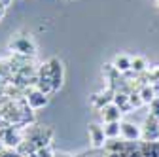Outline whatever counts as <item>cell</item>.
<instances>
[{
	"mask_svg": "<svg viewBox=\"0 0 159 157\" xmlns=\"http://www.w3.org/2000/svg\"><path fill=\"white\" fill-rule=\"evenodd\" d=\"M49 65V78H51V85H53V91L61 87V82H63V65L59 59H51L48 63Z\"/></svg>",
	"mask_w": 159,
	"mask_h": 157,
	"instance_id": "1",
	"label": "cell"
},
{
	"mask_svg": "<svg viewBox=\"0 0 159 157\" xmlns=\"http://www.w3.org/2000/svg\"><path fill=\"white\" fill-rule=\"evenodd\" d=\"M10 47L15 49V51H19V53H25V55H32L34 53L32 40H29V38H25V36H19V38H15V40H11Z\"/></svg>",
	"mask_w": 159,
	"mask_h": 157,
	"instance_id": "2",
	"label": "cell"
},
{
	"mask_svg": "<svg viewBox=\"0 0 159 157\" xmlns=\"http://www.w3.org/2000/svg\"><path fill=\"white\" fill-rule=\"evenodd\" d=\"M89 136H91V142L95 148H101L104 144V129L101 125H97V123H91L89 125Z\"/></svg>",
	"mask_w": 159,
	"mask_h": 157,
	"instance_id": "3",
	"label": "cell"
},
{
	"mask_svg": "<svg viewBox=\"0 0 159 157\" xmlns=\"http://www.w3.org/2000/svg\"><path fill=\"white\" fill-rule=\"evenodd\" d=\"M27 102H29L30 108H42V106L48 104V95L42 93V91H32L27 96Z\"/></svg>",
	"mask_w": 159,
	"mask_h": 157,
	"instance_id": "4",
	"label": "cell"
},
{
	"mask_svg": "<svg viewBox=\"0 0 159 157\" xmlns=\"http://www.w3.org/2000/svg\"><path fill=\"white\" fill-rule=\"evenodd\" d=\"M121 132H123V136H125L127 140H134V138H138V136H140L138 127H134V125H131V123H123V125H121Z\"/></svg>",
	"mask_w": 159,
	"mask_h": 157,
	"instance_id": "5",
	"label": "cell"
},
{
	"mask_svg": "<svg viewBox=\"0 0 159 157\" xmlns=\"http://www.w3.org/2000/svg\"><path fill=\"white\" fill-rule=\"evenodd\" d=\"M102 117L106 123H112V121H117L119 119V108L117 106H106L102 110Z\"/></svg>",
	"mask_w": 159,
	"mask_h": 157,
	"instance_id": "6",
	"label": "cell"
},
{
	"mask_svg": "<svg viewBox=\"0 0 159 157\" xmlns=\"http://www.w3.org/2000/svg\"><path fill=\"white\" fill-rule=\"evenodd\" d=\"M114 66L117 68V70H121V72H125V70H129L131 68V59H127V57H117L116 59V63H114Z\"/></svg>",
	"mask_w": 159,
	"mask_h": 157,
	"instance_id": "7",
	"label": "cell"
},
{
	"mask_svg": "<svg viewBox=\"0 0 159 157\" xmlns=\"http://www.w3.org/2000/svg\"><path fill=\"white\" fill-rule=\"evenodd\" d=\"M119 131H121V125H119L117 121H112V123H108L106 127H104V134L106 136H116V134H119Z\"/></svg>",
	"mask_w": 159,
	"mask_h": 157,
	"instance_id": "8",
	"label": "cell"
},
{
	"mask_svg": "<svg viewBox=\"0 0 159 157\" xmlns=\"http://www.w3.org/2000/svg\"><path fill=\"white\" fill-rule=\"evenodd\" d=\"M131 68L136 70V72H142V70L146 68V59H142V57L133 59V61H131Z\"/></svg>",
	"mask_w": 159,
	"mask_h": 157,
	"instance_id": "9",
	"label": "cell"
},
{
	"mask_svg": "<svg viewBox=\"0 0 159 157\" xmlns=\"http://www.w3.org/2000/svg\"><path fill=\"white\" fill-rule=\"evenodd\" d=\"M153 95H155V91H153L152 87H144V89H142V102H152V101L155 99Z\"/></svg>",
	"mask_w": 159,
	"mask_h": 157,
	"instance_id": "10",
	"label": "cell"
},
{
	"mask_svg": "<svg viewBox=\"0 0 159 157\" xmlns=\"http://www.w3.org/2000/svg\"><path fill=\"white\" fill-rule=\"evenodd\" d=\"M36 157H53V153H51V150H49V148H44V150H38Z\"/></svg>",
	"mask_w": 159,
	"mask_h": 157,
	"instance_id": "11",
	"label": "cell"
},
{
	"mask_svg": "<svg viewBox=\"0 0 159 157\" xmlns=\"http://www.w3.org/2000/svg\"><path fill=\"white\" fill-rule=\"evenodd\" d=\"M152 106H153V115L159 117V99H153L152 101Z\"/></svg>",
	"mask_w": 159,
	"mask_h": 157,
	"instance_id": "12",
	"label": "cell"
},
{
	"mask_svg": "<svg viewBox=\"0 0 159 157\" xmlns=\"http://www.w3.org/2000/svg\"><path fill=\"white\" fill-rule=\"evenodd\" d=\"M157 6H159V0H157Z\"/></svg>",
	"mask_w": 159,
	"mask_h": 157,
	"instance_id": "13",
	"label": "cell"
},
{
	"mask_svg": "<svg viewBox=\"0 0 159 157\" xmlns=\"http://www.w3.org/2000/svg\"><path fill=\"white\" fill-rule=\"evenodd\" d=\"M0 148H2V146H0Z\"/></svg>",
	"mask_w": 159,
	"mask_h": 157,
	"instance_id": "14",
	"label": "cell"
}]
</instances>
